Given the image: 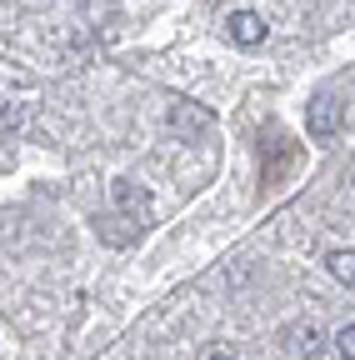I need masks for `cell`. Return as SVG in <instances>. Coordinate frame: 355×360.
I'll return each mask as SVG.
<instances>
[{"label":"cell","instance_id":"cell-1","mask_svg":"<svg viewBox=\"0 0 355 360\" xmlns=\"http://www.w3.org/2000/svg\"><path fill=\"white\" fill-rule=\"evenodd\" d=\"M110 200H115V220H125L130 231H141L150 220V195L141 186H130V180H115L110 186Z\"/></svg>","mask_w":355,"mask_h":360},{"label":"cell","instance_id":"cell-2","mask_svg":"<svg viewBox=\"0 0 355 360\" xmlns=\"http://www.w3.org/2000/svg\"><path fill=\"white\" fill-rule=\"evenodd\" d=\"M340 120H345V110H340V101H330V96H316L305 105V130L316 135V141H330V135L340 130Z\"/></svg>","mask_w":355,"mask_h":360},{"label":"cell","instance_id":"cell-3","mask_svg":"<svg viewBox=\"0 0 355 360\" xmlns=\"http://www.w3.org/2000/svg\"><path fill=\"white\" fill-rule=\"evenodd\" d=\"M165 120H170L175 135H186V141H205V130H210V110H200V105H191V101H175V105L165 110Z\"/></svg>","mask_w":355,"mask_h":360},{"label":"cell","instance_id":"cell-4","mask_svg":"<svg viewBox=\"0 0 355 360\" xmlns=\"http://www.w3.org/2000/svg\"><path fill=\"white\" fill-rule=\"evenodd\" d=\"M226 40L240 45V51H255V45L265 40V20L255 11H231L226 15Z\"/></svg>","mask_w":355,"mask_h":360},{"label":"cell","instance_id":"cell-5","mask_svg":"<svg viewBox=\"0 0 355 360\" xmlns=\"http://www.w3.org/2000/svg\"><path fill=\"white\" fill-rule=\"evenodd\" d=\"M325 265H330V276H335L340 285H350V290H355V250H335Z\"/></svg>","mask_w":355,"mask_h":360},{"label":"cell","instance_id":"cell-6","mask_svg":"<svg viewBox=\"0 0 355 360\" xmlns=\"http://www.w3.org/2000/svg\"><path fill=\"white\" fill-rule=\"evenodd\" d=\"M335 350H340L345 360H355V321H350V326H345V330L335 335Z\"/></svg>","mask_w":355,"mask_h":360},{"label":"cell","instance_id":"cell-7","mask_svg":"<svg viewBox=\"0 0 355 360\" xmlns=\"http://www.w3.org/2000/svg\"><path fill=\"white\" fill-rule=\"evenodd\" d=\"M210 360H235V355H226V350H215V355H210Z\"/></svg>","mask_w":355,"mask_h":360}]
</instances>
